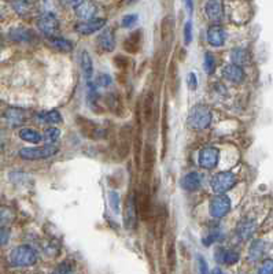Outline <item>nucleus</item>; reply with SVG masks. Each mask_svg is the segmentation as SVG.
<instances>
[{
    "mask_svg": "<svg viewBox=\"0 0 273 274\" xmlns=\"http://www.w3.org/2000/svg\"><path fill=\"white\" fill-rule=\"evenodd\" d=\"M211 118H213L211 110L205 105L193 106L188 114V122L196 130L206 129L211 123Z\"/></svg>",
    "mask_w": 273,
    "mask_h": 274,
    "instance_id": "obj_1",
    "label": "nucleus"
},
{
    "mask_svg": "<svg viewBox=\"0 0 273 274\" xmlns=\"http://www.w3.org/2000/svg\"><path fill=\"white\" fill-rule=\"evenodd\" d=\"M36 260H37V254L31 245H19L10 254V262L13 266H32L36 263Z\"/></svg>",
    "mask_w": 273,
    "mask_h": 274,
    "instance_id": "obj_2",
    "label": "nucleus"
},
{
    "mask_svg": "<svg viewBox=\"0 0 273 274\" xmlns=\"http://www.w3.org/2000/svg\"><path fill=\"white\" fill-rule=\"evenodd\" d=\"M58 152V147L55 144L41 145V147H29V148H22L19 151V156L25 161H40L46 159Z\"/></svg>",
    "mask_w": 273,
    "mask_h": 274,
    "instance_id": "obj_3",
    "label": "nucleus"
},
{
    "mask_svg": "<svg viewBox=\"0 0 273 274\" xmlns=\"http://www.w3.org/2000/svg\"><path fill=\"white\" fill-rule=\"evenodd\" d=\"M238 183V177L235 176V173L231 171H223L216 174L211 180V188L216 194H225L229 189H232L233 186Z\"/></svg>",
    "mask_w": 273,
    "mask_h": 274,
    "instance_id": "obj_4",
    "label": "nucleus"
},
{
    "mask_svg": "<svg viewBox=\"0 0 273 274\" xmlns=\"http://www.w3.org/2000/svg\"><path fill=\"white\" fill-rule=\"evenodd\" d=\"M229 210H231V200L225 195H217L210 202V214L213 218L220 219V218L225 217L229 213Z\"/></svg>",
    "mask_w": 273,
    "mask_h": 274,
    "instance_id": "obj_5",
    "label": "nucleus"
},
{
    "mask_svg": "<svg viewBox=\"0 0 273 274\" xmlns=\"http://www.w3.org/2000/svg\"><path fill=\"white\" fill-rule=\"evenodd\" d=\"M37 28L43 34H46L47 37L55 36L58 29H59V22L56 19V16L52 13H46L39 18L37 21Z\"/></svg>",
    "mask_w": 273,
    "mask_h": 274,
    "instance_id": "obj_6",
    "label": "nucleus"
},
{
    "mask_svg": "<svg viewBox=\"0 0 273 274\" xmlns=\"http://www.w3.org/2000/svg\"><path fill=\"white\" fill-rule=\"evenodd\" d=\"M218 156H220V152H218L217 148H214V147H206V148H203L201 153H199L198 162H199V165H201L203 169L211 170L217 166Z\"/></svg>",
    "mask_w": 273,
    "mask_h": 274,
    "instance_id": "obj_7",
    "label": "nucleus"
},
{
    "mask_svg": "<svg viewBox=\"0 0 273 274\" xmlns=\"http://www.w3.org/2000/svg\"><path fill=\"white\" fill-rule=\"evenodd\" d=\"M136 215H137V200L135 194L129 195L127 206H125V226L128 229H132L136 226Z\"/></svg>",
    "mask_w": 273,
    "mask_h": 274,
    "instance_id": "obj_8",
    "label": "nucleus"
},
{
    "mask_svg": "<svg viewBox=\"0 0 273 274\" xmlns=\"http://www.w3.org/2000/svg\"><path fill=\"white\" fill-rule=\"evenodd\" d=\"M226 40V32L223 26L220 25H213L208 30V43L213 47H221L224 46Z\"/></svg>",
    "mask_w": 273,
    "mask_h": 274,
    "instance_id": "obj_9",
    "label": "nucleus"
},
{
    "mask_svg": "<svg viewBox=\"0 0 273 274\" xmlns=\"http://www.w3.org/2000/svg\"><path fill=\"white\" fill-rule=\"evenodd\" d=\"M105 25L106 19H103V18H100V19H89V21H84V22L77 25V26H76V30L81 33V34L88 36V34H92V33L100 30Z\"/></svg>",
    "mask_w": 273,
    "mask_h": 274,
    "instance_id": "obj_10",
    "label": "nucleus"
},
{
    "mask_svg": "<svg viewBox=\"0 0 273 274\" xmlns=\"http://www.w3.org/2000/svg\"><path fill=\"white\" fill-rule=\"evenodd\" d=\"M74 8H76V15L82 21L94 19V16L96 14V6L89 0H82L80 4L76 6Z\"/></svg>",
    "mask_w": 273,
    "mask_h": 274,
    "instance_id": "obj_11",
    "label": "nucleus"
},
{
    "mask_svg": "<svg viewBox=\"0 0 273 274\" xmlns=\"http://www.w3.org/2000/svg\"><path fill=\"white\" fill-rule=\"evenodd\" d=\"M223 74H224L225 80H228L232 84H241L244 81V70L241 66L233 65V63L225 66Z\"/></svg>",
    "mask_w": 273,
    "mask_h": 274,
    "instance_id": "obj_12",
    "label": "nucleus"
},
{
    "mask_svg": "<svg viewBox=\"0 0 273 274\" xmlns=\"http://www.w3.org/2000/svg\"><path fill=\"white\" fill-rule=\"evenodd\" d=\"M205 13L209 18L210 21H214V22H218L223 19V15H224V10H223V4L221 1L218 0H209L205 6Z\"/></svg>",
    "mask_w": 273,
    "mask_h": 274,
    "instance_id": "obj_13",
    "label": "nucleus"
},
{
    "mask_svg": "<svg viewBox=\"0 0 273 274\" xmlns=\"http://www.w3.org/2000/svg\"><path fill=\"white\" fill-rule=\"evenodd\" d=\"M181 188L188 191V192H193V191H198L201 188L202 184V178L198 173L195 171H191L188 174H185L184 177L181 178Z\"/></svg>",
    "mask_w": 273,
    "mask_h": 274,
    "instance_id": "obj_14",
    "label": "nucleus"
},
{
    "mask_svg": "<svg viewBox=\"0 0 273 274\" xmlns=\"http://www.w3.org/2000/svg\"><path fill=\"white\" fill-rule=\"evenodd\" d=\"M80 66L81 72L84 74L85 80L92 81V74H94V65H92V58L85 49H82L80 54Z\"/></svg>",
    "mask_w": 273,
    "mask_h": 274,
    "instance_id": "obj_15",
    "label": "nucleus"
},
{
    "mask_svg": "<svg viewBox=\"0 0 273 274\" xmlns=\"http://www.w3.org/2000/svg\"><path fill=\"white\" fill-rule=\"evenodd\" d=\"M97 41H99L100 48L106 51V52H112V49L115 48V36H114V32L110 30V29L103 30V32L100 33Z\"/></svg>",
    "mask_w": 273,
    "mask_h": 274,
    "instance_id": "obj_16",
    "label": "nucleus"
},
{
    "mask_svg": "<svg viewBox=\"0 0 273 274\" xmlns=\"http://www.w3.org/2000/svg\"><path fill=\"white\" fill-rule=\"evenodd\" d=\"M216 259H217V262H221L225 265H235L239 260V254L236 251L218 248L216 251Z\"/></svg>",
    "mask_w": 273,
    "mask_h": 274,
    "instance_id": "obj_17",
    "label": "nucleus"
},
{
    "mask_svg": "<svg viewBox=\"0 0 273 274\" xmlns=\"http://www.w3.org/2000/svg\"><path fill=\"white\" fill-rule=\"evenodd\" d=\"M256 232V222L253 219L241 221L238 226V236L241 240H249Z\"/></svg>",
    "mask_w": 273,
    "mask_h": 274,
    "instance_id": "obj_18",
    "label": "nucleus"
},
{
    "mask_svg": "<svg viewBox=\"0 0 273 274\" xmlns=\"http://www.w3.org/2000/svg\"><path fill=\"white\" fill-rule=\"evenodd\" d=\"M231 59H232L233 65H238L241 67L250 65V61H251L250 52L244 48H233L231 51Z\"/></svg>",
    "mask_w": 273,
    "mask_h": 274,
    "instance_id": "obj_19",
    "label": "nucleus"
},
{
    "mask_svg": "<svg viewBox=\"0 0 273 274\" xmlns=\"http://www.w3.org/2000/svg\"><path fill=\"white\" fill-rule=\"evenodd\" d=\"M266 244L262 240H256V242L251 244L249 250V259L251 262H257L259 259L264 257L265 254Z\"/></svg>",
    "mask_w": 273,
    "mask_h": 274,
    "instance_id": "obj_20",
    "label": "nucleus"
},
{
    "mask_svg": "<svg viewBox=\"0 0 273 274\" xmlns=\"http://www.w3.org/2000/svg\"><path fill=\"white\" fill-rule=\"evenodd\" d=\"M6 120L10 125L13 126H18L25 121V113L21 108H16V107H11L6 111Z\"/></svg>",
    "mask_w": 273,
    "mask_h": 274,
    "instance_id": "obj_21",
    "label": "nucleus"
},
{
    "mask_svg": "<svg viewBox=\"0 0 273 274\" xmlns=\"http://www.w3.org/2000/svg\"><path fill=\"white\" fill-rule=\"evenodd\" d=\"M49 46L54 49H58L61 52H70L73 49V44L69 40L66 39H62V37H58V36H52V37H48Z\"/></svg>",
    "mask_w": 273,
    "mask_h": 274,
    "instance_id": "obj_22",
    "label": "nucleus"
},
{
    "mask_svg": "<svg viewBox=\"0 0 273 274\" xmlns=\"http://www.w3.org/2000/svg\"><path fill=\"white\" fill-rule=\"evenodd\" d=\"M19 137L25 140V141H28V143H32V144H37V143H40L41 140H43V137L41 135L37 132V130H33L31 128H25V129H21L19 132Z\"/></svg>",
    "mask_w": 273,
    "mask_h": 274,
    "instance_id": "obj_23",
    "label": "nucleus"
},
{
    "mask_svg": "<svg viewBox=\"0 0 273 274\" xmlns=\"http://www.w3.org/2000/svg\"><path fill=\"white\" fill-rule=\"evenodd\" d=\"M166 260H168V266L170 269V272H175L176 269V244H175V240L172 239L170 242L168 243L166 245Z\"/></svg>",
    "mask_w": 273,
    "mask_h": 274,
    "instance_id": "obj_24",
    "label": "nucleus"
},
{
    "mask_svg": "<svg viewBox=\"0 0 273 274\" xmlns=\"http://www.w3.org/2000/svg\"><path fill=\"white\" fill-rule=\"evenodd\" d=\"M10 39L18 43H24V41H31L33 39V34L28 29H13L10 32Z\"/></svg>",
    "mask_w": 273,
    "mask_h": 274,
    "instance_id": "obj_25",
    "label": "nucleus"
},
{
    "mask_svg": "<svg viewBox=\"0 0 273 274\" xmlns=\"http://www.w3.org/2000/svg\"><path fill=\"white\" fill-rule=\"evenodd\" d=\"M16 219V213L10 207L0 206V226L10 225Z\"/></svg>",
    "mask_w": 273,
    "mask_h": 274,
    "instance_id": "obj_26",
    "label": "nucleus"
},
{
    "mask_svg": "<svg viewBox=\"0 0 273 274\" xmlns=\"http://www.w3.org/2000/svg\"><path fill=\"white\" fill-rule=\"evenodd\" d=\"M40 120L43 122H47V123H51V125H56L59 122H62V115L59 111L56 110H51V111H47V113H41Z\"/></svg>",
    "mask_w": 273,
    "mask_h": 274,
    "instance_id": "obj_27",
    "label": "nucleus"
},
{
    "mask_svg": "<svg viewBox=\"0 0 273 274\" xmlns=\"http://www.w3.org/2000/svg\"><path fill=\"white\" fill-rule=\"evenodd\" d=\"M14 8L18 14L25 15L31 11V1L29 0H16L14 1Z\"/></svg>",
    "mask_w": 273,
    "mask_h": 274,
    "instance_id": "obj_28",
    "label": "nucleus"
},
{
    "mask_svg": "<svg viewBox=\"0 0 273 274\" xmlns=\"http://www.w3.org/2000/svg\"><path fill=\"white\" fill-rule=\"evenodd\" d=\"M218 239H220V230H218V229H211L209 233L203 236V240H202V242H203L205 245L209 247V245H211L214 242H217Z\"/></svg>",
    "mask_w": 273,
    "mask_h": 274,
    "instance_id": "obj_29",
    "label": "nucleus"
},
{
    "mask_svg": "<svg viewBox=\"0 0 273 274\" xmlns=\"http://www.w3.org/2000/svg\"><path fill=\"white\" fill-rule=\"evenodd\" d=\"M214 69H216V61H214V57L210 54V52H206L205 54V70L211 74V73L214 72Z\"/></svg>",
    "mask_w": 273,
    "mask_h": 274,
    "instance_id": "obj_30",
    "label": "nucleus"
},
{
    "mask_svg": "<svg viewBox=\"0 0 273 274\" xmlns=\"http://www.w3.org/2000/svg\"><path fill=\"white\" fill-rule=\"evenodd\" d=\"M59 136H61V130L56 129V128H49V129H47V132H46V138L48 140L51 144L55 143L56 140L59 138Z\"/></svg>",
    "mask_w": 273,
    "mask_h": 274,
    "instance_id": "obj_31",
    "label": "nucleus"
},
{
    "mask_svg": "<svg viewBox=\"0 0 273 274\" xmlns=\"http://www.w3.org/2000/svg\"><path fill=\"white\" fill-rule=\"evenodd\" d=\"M137 18H139V16H137L136 14H128V15H125L122 18L121 25H122L124 28H130V26H133V25L136 24Z\"/></svg>",
    "mask_w": 273,
    "mask_h": 274,
    "instance_id": "obj_32",
    "label": "nucleus"
},
{
    "mask_svg": "<svg viewBox=\"0 0 273 274\" xmlns=\"http://www.w3.org/2000/svg\"><path fill=\"white\" fill-rule=\"evenodd\" d=\"M184 41L185 44H190L193 41V22L188 21L184 26Z\"/></svg>",
    "mask_w": 273,
    "mask_h": 274,
    "instance_id": "obj_33",
    "label": "nucleus"
},
{
    "mask_svg": "<svg viewBox=\"0 0 273 274\" xmlns=\"http://www.w3.org/2000/svg\"><path fill=\"white\" fill-rule=\"evenodd\" d=\"M10 240V230L7 226H0V245H6Z\"/></svg>",
    "mask_w": 273,
    "mask_h": 274,
    "instance_id": "obj_34",
    "label": "nucleus"
},
{
    "mask_svg": "<svg viewBox=\"0 0 273 274\" xmlns=\"http://www.w3.org/2000/svg\"><path fill=\"white\" fill-rule=\"evenodd\" d=\"M258 274H273V263L271 259H268L262 263V266L258 270Z\"/></svg>",
    "mask_w": 273,
    "mask_h": 274,
    "instance_id": "obj_35",
    "label": "nucleus"
},
{
    "mask_svg": "<svg viewBox=\"0 0 273 274\" xmlns=\"http://www.w3.org/2000/svg\"><path fill=\"white\" fill-rule=\"evenodd\" d=\"M110 204L115 213H120V196L115 192H110Z\"/></svg>",
    "mask_w": 273,
    "mask_h": 274,
    "instance_id": "obj_36",
    "label": "nucleus"
},
{
    "mask_svg": "<svg viewBox=\"0 0 273 274\" xmlns=\"http://www.w3.org/2000/svg\"><path fill=\"white\" fill-rule=\"evenodd\" d=\"M112 77L109 76V74H100L99 77H97V85H100V87H109V85H112Z\"/></svg>",
    "mask_w": 273,
    "mask_h": 274,
    "instance_id": "obj_37",
    "label": "nucleus"
},
{
    "mask_svg": "<svg viewBox=\"0 0 273 274\" xmlns=\"http://www.w3.org/2000/svg\"><path fill=\"white\" fill-rule=\"evenodd\" d=\"M198 272H199V274H210L208 263H206V260L202 258V257L198 258Z\"/></svg>",
    "mask_w": 273,
    "mask_h": 274,
    "instance_id": "obj_38",
    "label": "nucleus"
},
{
    "mask_svg": "<svg viewBox=\"0 0 273 274\" xmlns=\"http://www.w3.org/2000/svg\"><path fill=\"white\" fill-rule=\"evenodd\" d=\"M187 84H188V88L195 91L196 87H198V80H196V76L195 73H190L188 77H187Z\"/></svg>",
    "mask_w": 273,
    "mask_h": 274,
    "instance_id": "obj_39",
    "label": "nucleus"
},
{
    "mask_svg": "<svg viewBox=\"0 0 273 274\" xmlns=\"http://www.w3.org/2000/svg\"><path fill=\"white\" fill-rule=\"evenodd\" d=\"M64 6H69V7H76V6H79L82 0H59Z\"/></svg>",
    "mask_w": 273,
    "mask_h": 274,
    "instance_id": "obj_40",
    "label": "nucleus"
},
{
    "mask_svg": "<svg viewBox=\"0 0 273 274\" xmlns=\"http://www.w3.org/2000/svg\"><path fill=\"white\" fill-rule=\"evenodd\" d=\"M184 4H185V8H187V11H188V14H193V0H184Z\"/></svg>",
    "mask_w": 273,
    "mask_h": 274,
    "instance_id": "obj_41",
    "label": "nucleus"
},
{
    "mask_svg": "<svg viewBox=\"0 0 273 274\" xmlns=\"http://www.w3.org/2000/svg\"><path fill=\"white\" fill-rule=\"evenodd\" d=\"M211 274H224L223 273V272H221V269H214V270H213V272H211Z\"/></svg>",
    "mask_w": 273,
    "mask_h": 274,
    "instance_id": "obj_42",
    "label": "nucleus"
},
{
    "mask_svg": "<svg viewBox=\"0 0 273 274\" xmlns=\"http://www.w3.org/2000/svg\"><path fill=\"white\" fill-rule=\"evenodd\" d=\"M3 150H4V145L1 144V143H0V153L3 152Z\"/></svg>",
    "mask_w": 273,
    "mask_h": 274,
    "instance_id": "obj_43",
    "label": "nucleus"
},
{
    "mask_svg": "<svg viewBox=\"0 0 273 274\" xmlns=\"http://www.w3.org/2000/svg\"><path fill=\"white\" fill-rule=\"evenodd\" d=\"M0 46H1V39H0Z\"/></svg>",
    "mask_w": 273,
    "mask_h": 274,
    "instance_id": "obj_44",
    "label": "nucleus"
},
{
    "mask_svg": "<svg viewBox=\"0 0 273 274\" xmlns=\"http://www.w3.org/2000/svg\"><path fill=\"white\" fill-rule=\"evenodd\" d=\"M52 274H58V273H56V272H54V273H52Z\"/></svg>",
    "mask_w": 273,
    "mask_h": 274,
    "instance_id": "obj_45",
    "label": "nucleus"
}]
</instances>
